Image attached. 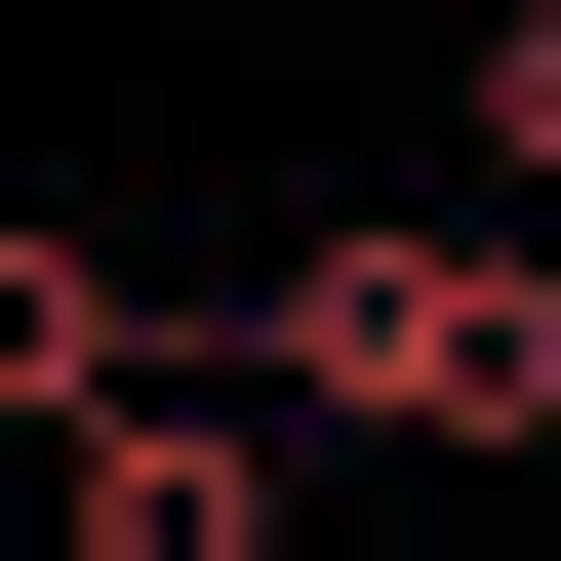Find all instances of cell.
Returning a JSON list of instances; mask_svg holds the SVG:
<instances>
[{
  "mask_svg": "<svg viewBox=\"0 0 561 561\" xmlns=\"http://www.w3.org/2000/svg\"><path fill=\"white\" fill-rule=\"evenodd\" d=\"M321 442H442V481H522L561 442V241H280V321H241Z\"/></svg>",
  "mask_w": 561,
  "mask_h": 561,
  "instance_id": "6da1fadb",
  "label": "cell"
},
{
  "mask_svg": "<svg viewBox=\"0 0 561 561\" xmlns=\"http://www.w3.org/2000/svg\"><path fill=\"white\" fill-rule=\"evenodd\" d=\"M280 442H321V401H161V362H121L41 481H81V561H280Z\"/></svg>",
  "mask_w": 561,
  "mask_h": 561,
  "instance_id": "7a4b0ae2",
  "label": "cell"
},
{
  "mask_svg": "<svg viewBox=\"0 0 561 561\" xmlns=\"http://www.w3.org/2000/svg\"><path fill=\"white\" fill-rule=\"evenodd\" d=\"M121 362H161V321H121V241H41V201H0V442H81Z\"/></svg>",
  "mask_w": 561,
  "mask_h": 561,
  "instance_id": "3957f363",
  "label": "cell"
},
{
  "mask_svg": "<svg viewBox=\"0 0 561 561\" xmlns=\"http://www.w3.org/2000/svg\"><path fill=\"white\" fill-rule=\"evenodd\" d=\"M481 201H561V0H481Z\"/></svg>",
  "mask_w": 561,
  "mask_h": 561,
  "instance_id": "277c9868",
  "label": "cell"
}]
</instances>
